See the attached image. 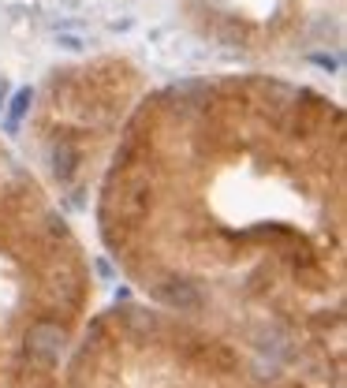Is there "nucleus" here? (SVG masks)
Masks as SVG:
<instances>
[{"instance_id":"f03ea898","label":"nucleus","mask_w":347,"mask_h":388,"mask_svg":"<svg viewBox=\"0 0 347 388\" xmlns=\"http://www.w3.org/2000/svg\"><path fill=\"white\" fill-rule=\"evenodd\" d=\"M30 101H34L30 86H23L19 94L11 97V109H8V135H16V131H19V120L26 116V109H30Z\"/></svg>"},{"instance_id":"7ed1b4c3","label":"nucleus","mask_w":347,"mask_h":388,"mask_svg":"<svg viewBox=\"0 0 347 388\" xmlns=\"http://www.w3.org/2000/svg\"><path fill=\"white\" fill-rule=\"evenodd\" d=\"M4 90H8V79L0 75V105H4Z\"/></svg>"},{"instance_id":"f257e3e1","label":"nucleus","mask_w":347,"mask_h":388,"mask_svg":"<svg viewBox=\"0 0 347 388\" xmlns=\"http://www.w3.org/2000/svg\"><path fill=\"white\" fill-rule=\"evenodd\" d=\"M26 358L34 362V366L42 370H52L64 355V347H68V332H64L57 321H37V325L26 329Z\"/></svg>"}]
</instances>
